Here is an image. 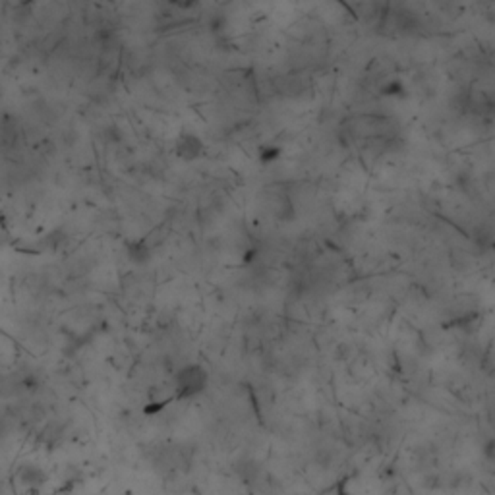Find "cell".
<instances>
[{
	"label": "cell",
	"instance_id": "6da1fadb",
	"mask_svg": "<svg viewBox=\"0 0 495 495\" xmlns=\"http://www.w3.org/2000/svg\"><path fill=\"white\" fill-rule=\"evenodd\" d=\"M207 383H209V373H207L206 366H201V364L182 366L175 373L176 399H180V401L194 399L206 391Z\"/></svg>",
	"mask_w": 495,
	"mask_h": 495
},
{
	"label": "cell",
	"instance_id": "7a4b0ae2",
	"mask_svg": "<svg viewBox=\"0 0 495 495\" xmlns=\"http://www.w3.org/2000/svg\"><path fill=\"white\" fill-rule=\"evenodd\" d=\"M16 478L25 490H41L43 485L49 482V474L43 470L39 464L35 463H23L20 464Z\"/></svg>",
	"mask_w": 495,
	"mask_h": 495
},
{
	"label": "cell",
	"instance_id": "3957f363",
	"mask_svg": "<svg viewBox=\"0 0 495 495\" xmlns=\"http://www.w3.org/2000/svg\"><path fill=\"white\" fill-rule=\"evenodd\" d=\"M176 155L184 161H194L199 155L204 153V144L197 135L190 134V132H182L176 138L175 145Z\"/></svg>",
	"mask_w": 495,
	"mask_h": 495
},
{
	"label": "cell",
	"instance_id": "277c9868",
	"mask_svg": "<svg viewBox=\"0 0 495 495\" xmlns=\"http://www.w3.org/2000/svg\"><path fill=\"white\" fill-rule=\"evenodd\" d=\"M126 254H128V259H130L132 263H135V265H145V263L151 259V248L147 246L145 240H134V242H128Z\"/></svg>",
	"mask_w": 495,
	"mask_h": 495
},
{
	"label": "cell",
	"instance_id": "5b68a950",
	"mask_svg": "<svg viewBox=\"0 0 495 495\" xmlns=\"http://www.w3.org/2000/svg\"><path fill=\"white\" fill-rule=\"evenodd\" d=\"M280 149L278 147H263L261 149V163H271V161H277Z\"/></svg>",
	"mask_w": 495,
	"mask_h": 495
},
{
	"label": "cell",
	"instance_id": "8992f818",
	"mask_svg": "<svg viewBox=\"0 0 495 495\" xmlns=\"http://www.w3.org/2000/svg\"><path fill=\"white\" fill-rule=\"evenodd\" d=\"M6 432H8V424H6V420H4V418L0 416V439H2L4 435H6Z\"/></svg>",
	"mask_w": 495,
	"mask_h": 495
},
{
	"label": "cell",
	"instance_id": "52a82bcc",
	"mask_svg": "<svg viewBox=\"0 0 495 495\" xmlns=\"http://www.w3.org/2000/svg\"><path fill=\"white\" fill-rule=\"evenodd\" d=\"M296 495H302V494H296Z\"/></svg>",
	"mask_w": 495,
	"mask_h": 495
}]
</instances>
